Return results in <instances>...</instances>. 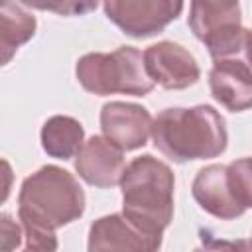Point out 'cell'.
I'll use <instances>...</instances> for the list:
<instances>
[{
	"instance_id": "obj_3",
	"label": "cell",
	"mask_w": 252,
	"mask_h": 252,
	"mask_svg": "<svg viewBox=\"0 0 252 252\" xmlns=\"http://www.w3.org/2000/svg\"><path fill=\"white\" fill-rule=\"evenodd\" d=\"M154 146L171 161L217 158L226 150L224 118L209 104L191 108H165L152 124Z\"/></svg>"
},
{
	"instance_id": "obj_9",
	"label": "cell",
	"mask_w": 252,
	"mask_h": 252,
	"mask_svg": "<svg viewBox=\"0 0 252 252\" xmlns=\"http://www.w3.org/2000/svg\"><path fill=\"white\" fill-rule=\"evenodd\" d=\"M75 158V169L79 177L89 185L102 189L118 185L126 169L122 150L106 136L89 138Z\"/></svg>"
},
{
	"instance_id": "obj_13",
	"label": "cell",
	"mask_w": 252,
	"mask_h": 252,
	"mask_svg": "<svg viewBox=\"0 0 252 252\" xmlns=\"http://www.w3.org/2000/svg\"><path fill=\"white\" fill-rule=\"evenodd\" d=\"M85 138V130L79 120L71 116H51L41 128V146L43 150L57 159H69L77 156Z\"/></svg>"
},
{
	"instance_id": "obj_7",
	"label": "cell",
	"mask_w": 252,
	"mask_h": 252,
	"mask_svg": "<svg viewBox=\"0 0 252 252\" xmlns=\"http://www.w3.org/2000/svg\"><path fill=\"white\" fill-rule=\"evenodd\" d=\"M144 65L154 83L169 91H181L199 81L195 57L179 43L159 41L144 51Z\"/></svg>"
},
{
	"instance_id": "obj_12",
	"label": "cell",
	"mask_w": 252,
	"mask_h": 252,
	"mask_svg": "<svg viewBox=\"0 0 252 252\" xmlns=\"http://www.w3.org/2000/svg\"><path fill=\"white\" fill-rule=\"evenodd\" d=\"M89 250H152V244L122 213H114L91 224Z\"/></svg>"
},
{
	"instance_id": "obj_14",
	"label": "cell",
	"mask_w": 252,
	"mask_h": 252,
	"mask_svg": "<svg viewBox=\"0 0 252 252\" xmlns=\"http://www.w3.org/2000/svg\"><path fill=\"white\" fill-rule=\"evenodd\" d=\"M35 33V18L14 0H2L0 8V49L6 65L12 55Z\"/></svg>"
},
{
	"instance_id": "obj_19",
	"label": "cell",
	"mask_w": 252,
	"mask_h": 252,
	"mask_svg": "<svg viewBox=\"0 0 252 252\" xmlns=\"http://www.w3.org/2000/svg\"><path fill=\"white\" fill-rule=\"evenodd\" d=\"M2 167L6 171V185H4V197L2 199H6L8 197V191H10V165H8V161H2Z\"/></svg>"
},
{
	"instance_id": "obj_8",
	"label": "cell",
	"mask_w": 252,
	"mask_h": 252,
	"mask_svg": "<svg viewBox=\"0 0 252 252\" xmlns=\"http://www.w3.org/2000/svg\"><path fill=\"white\" fill-rule=\"evenodd\" d=\"M152 114L134 102L112 100L106 102L100 110V128L102 134L116 144L122 152L138 150L146 146L152 136Z\"/></svg>"
},
{
	"instance_id": "obj_10",
	"label": "cell",
	"mask_w": 252,
	"mask_h": 252,
	"mask_svg": "<svg viewBox=\"0 0 252 252\" xmlns=\"http://www.w3.org/2000/svg\"><path fill=\"white\" fill-rule=\"evenodd\" d=\"M213 98L230 112L252 108V69L248 63L232 57L215 59L209 73Z\"/></svg>"
},
{
	"instance_id": "obj_16",
	"label": "cell",
	"mask_w": 252,
	"mask_h": 252,
	"mask_svg": "<svg viewBox=\"0 0 252 252\" xmlns=\"http://www.w3.org/2000/svg\"><path fill=\"white\" fill-rule=\"evenodd\" d=\"M20 2L30 8L47 10L61 16H83L87 12H93L100 0H20Z\"/></svg>"
},
{
	"instance_id": "obj_2",
	"label": "cell",
	"mask_w": 252,
	"mask_h": 252,
	"mask_svg": "<svg viewBox=\"0 0 252 252\" xmlns=\"http://www.w3.org/2000/svg\"><path fill=\"white\" fill-rule=\"evenodd\" d=\"M173 185L169 165L150 154L132 159L120 179L122 215L148 238L152 250L159 248L173 219Z\"/></svg>"
},
{
	"instance_id": "obj_6",
	"label": "cell",
	"mask_w": 252,
	"mask_h": 252,
	"mask_svg": "<svg viewBox=\"0 0 252 252\" xmlns=\"http://www.w3.org/2000/svg\"><path fill=\"white\" fill-rule=\"evenodd\" d=\"M102 4L106 18L138 39L163 32L183 10V0H102Z\"/></svg>"
},
{
	"instance_id": "obj_15",
	"label": "cell",
	"mask_w": 252,
	"mask_h": 252,
	"mask_svg": "<svg viewBox=\"0 0 252 252\" xmlns=\"http://www.w3.org/2000/svg\"><path fill=\"white\" fill-rule=\"evenodd\" d=\"M226 177L234 199L244 207H252V158H240L226 165Z\"/></svg>"
},
{
	"instance_id": "obj_11",
	"label": "cell",
	"mask_w": 252,
	"mask_h": 252,
	"mask_svg": "<svg viewBox=\"0 0 252 252\" xmlns=\"http://www.w3.org/2000/svg\"><path fill=\"white\" fill-rule=\"evenodd\" d=\"M191 191L199 207L217 219L232 220L246 211L234 199L230 191L228 177H226V165L213 163V165L199 169V173L193 179Z\"/></svg>"
},
{
	"instance_id": "obj_5",
	"label": "cell",
	"mask_w": 252,
	"mask_h": 252,
	"mask_svg": "<svg viewBox=\"0 0 252 252\" xmlns=\"http://www.w3.org/2000/svg\"><path fill=\"white\" fill-rule=\"evenodd\" d=\"M187 22L215 59L232 57L242 49L244 30L238 0H191Z\"/></svg>"
},
{
	"instance_id": "obj_18",
	"label": "cell",
	"mask_w": 252,
	"mask_h": 252,
	"mask_svg": "<svg viewBox=\"0 0 252 252\" xmlns=\"http://www.w3.org/2000/svg\"><path fill=\"white\" fill-rule=\"evenodd\" d=\"M242 51H244V57L252 69V30H244V41H242Z\"/></svg>"
},
{
	"instance_id": "obj_1",
	"label": "cell",
	"mask_w": 252,
	"mask_h": 252,
	"mask_svg": "<svg viewBox=\"0 0 252 252\" xmlns=\"http://www.w3.org/2000/svg\"><path fill=\"white\" fill-rule=\"evenodd\" d=\"M85 193L79 181L57 165H43L24 179L18 195V219L28 250H55V230L79 219Z\"/></svg>"
},
{
	"instance_id": "obj_4",
	"label": "cell",
	"mask_w": 252,
	"mask_h": 252,
	"mask_svg": "<svg viewBox=\"0 0 252 252\" xmlns=\"http://www.w3.org/2000/svg\"><path fill=\"white\" fill-rule=\"evenodd\" d=\"M77 79L81 87L93 94H134L144 96L154 89L144 53L132 45H122L112 53H87L77 61Z\"/></svg>"
},
{
	"instance_id": "obj_17",
	"label": "cell",
	"mask_w": 252,
	"mask_h": 252,
	"mask_svg": "<svg viewBox=\"0 0 252 252\" xmlns=\"http://www.w3.org/2000/svg\"><path fill=\"white\" fill-rule=\"evenodd\" d=\"M22 236H24L22 224H18L10 215L4 213L0 217V250L8 252V250L18 248L22 242Z\"/></svg>"
}]
</instances>
